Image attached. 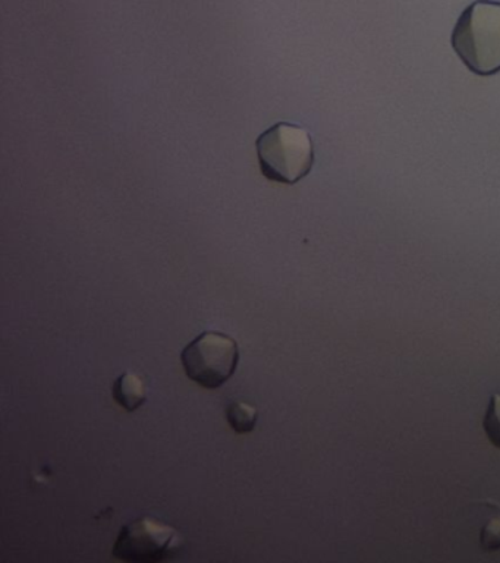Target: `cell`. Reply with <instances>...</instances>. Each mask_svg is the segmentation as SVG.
Wrapping results in <instances>:
<instances>
[{
    "instance_id": "obj_2",
    "label": "cell",
    "mask_w": 500,
    "mask_h": 563,
    "mask_svg": "<svg viewBox=\"0 0 500 563\" xmlns=\"http://www.w3.org/2000/svg\"><path fill=\"white\" fill-rule=\"evenodd\" d=\"M262 174L274 183L293 185L304 179L314 165V145L305 128L279 122L256 141Z\"/></svg>"
},
{
    "instance_id": "obj_1",
    "label": "cell",
    "mask_w": 500,
    "mask_h": 563,
    "mask_svg": "<svg viewBox=\"0 0 500 563\" xmlns=\"http://www.w3.org/2000/svg\"><path fill=\"white\" fill-rule=\"evenodd\" d=\"M452 47L473 74L500 73V2L476 0L460 13L452 30Z\"/></svg>"
},
{
    "instance_id": "obj_6",
    "label": "cell",
    "mask_w": 500,
    "mask_h": 563,
    "mask_svg": "<svg viewBox=\"0 0 500 563\" xmlns=\"http://www.w3.org/2000/svg\"><path fill=\"white\" fill-rule=\"evenodd\" d=\"M227 422L236 433H252L257 422V411L253 405L245 402H232L226 409Z\"/></svg>"
},
{
    "instance_id": "obj_8",
    "label": "cell",
    "mask_w": 500,
    "mask_h": 563,
    "mask_svg": "<svg viewBox=\"0 0 500 563\" xmlns=\"http://www.w3.org/2000/svg\"><path fill=\"white\" fill-rule=\"evenodd\" d=\"M481 548L486 552H495L500 549V517L491 518L489 522L482 527Z\"/></svg>"
},
{
    "instance_id": "obj_4",
    "label": "cell",
    "mask_w": 500,
    "mask_h": 563,
    "mask_svg": "<svg viewBox=\"0 0 500 563\" xmlns=\"http://www.w3.org/2000/svg\"><path fill=\"white\" fill-rule=\"evenodd\" d=\"M184 545L186 541L177 528L143 517L122 527L113 556L130 563H159L177 558Z\"/></svg>"
},
{
    "instance_id": "obj_5",
    "label": "cell",
    "mask_w": 500,
    "mask_h": 563,
    "mask_svg": "<svg viewBox=\"0 0 500 563\" xmlns=\"http://www.w3.org/2000/svg\"><path fill=\"white\" fill-rule=\"evenodd\" d=\"M113 398L126 411H137L147 399L146 383L138 374L125 372L113 385Z\"/></svg>"
},
{
    "instance_id": "obj_7",
    "label": "cell",
    "mask_w": 500,
    "mask_h": 563,
    "mask_svg": "<svg viewBox=\"0 0 500 563\" xmlns=\"http://www.w3.org/2000/svg\"><path fill=\"white\" fill-rule=\"evenodd\" d=\"M485 431L490 442L500 449V395L491 396L485 417Z\"/></svg>"
},
{
    "instance_id": "obj_3",
    "label": "cell",
    "mask_w": 500,
    "mask_h": 563,
    "mask_svg": "<svg viewBox=\"0 0 500 563\" xmlns=\"http://www.w3.org/2000/svg\"><path fill=\"white\" fill-rule=\"evenodd\" d=\"M181 363L187 377L197 385L219 389L238 368V343L225 333H201L184 347Z\"/></svg>"
}]
</instances>
